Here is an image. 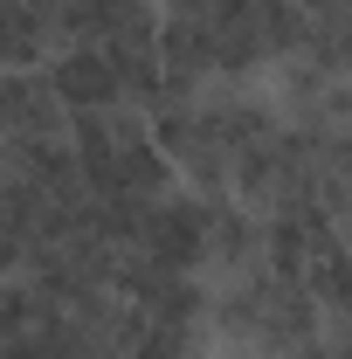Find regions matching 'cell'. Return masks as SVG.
I'll return each mask as SVG.
<instances>
[{"mask_svg": "<svg viewBox=\"0 0 352 359\" xmlns=\"http://www.w3.org/2000/svg\"><path fill=\"white\" fill-rule=\"evenodd\" d=\"M69 145H76L90 201H159V194H173V159L152 145L145 111H132V104L69 111Z\"/></svg>", "mask_w": 352, "mask_h": 359, "instance_id": "1", "label": "cell"}, {"mask_svg": "<svg viewBox=\"0 0 352 359\" xmlns=\"http://www.w3.org/2000/svg\"><path fill=\"white\" fill-rule=\"evenodd\" d=\"M48 90L62 111H104V104H125V83H118V62L97 42H69L48 55Z\"/></svg>", "mask_w": 352, "mask_h": 359, "instance_id": "2", "label": "cell"}, {"mask_svg": "<svg viewBox=\"0 0 352 359\" xmlns=\"http://www.w3.org/2000/svg\"><path fill=\"white\" fill-rule=\"evenodd\" d=\"M325 359H352V318H346V325H332V339H325Z\"/></svg>", "mask_w": 352, "mask_h": 359, "instance_id": "3", "label": "cell"}]
</instances>
